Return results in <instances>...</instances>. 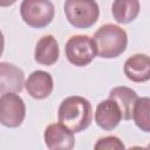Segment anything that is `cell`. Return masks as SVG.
Listing matches in <instances>:
<instances>
[{
	"mask_svg": "<svg viewBox=\"0 0 150 150\" xmlns=\"http://www.w3.org/2000/svg\"><path fill=\"white\" fill-rule=\"evenodd\" d=\"M57 118L60 123L64 124L73 132H81L91 123V104L82 96H68L59 107Z\"/></svg>",
	"mask_w": 150,
	"mask_h": 150,
	"instance_id": "6da1fadb",
	"label": "cell"
},
{
	"mask_svg": "<svg viewBox=\"0 0 150 150\" xmlns=\"http://www.w3.org/2000/svg\"><path fill=\"white\" fill-rule=\"evenodd\" d=\"M96 54L102 59H114L120 56L127 48L128 35L117 25L107 23L101 26L94 34Z\"/></svg>",
	"mask_w": 150,
	"mask_h": 150,
	"instance_id": "7a4b0ae2",
	"label": "cell"
},
{
	"mask_svg": "<svg viewBox=\"0 0 150 150\" xmlns=\"http://www.w3.org/2000/svg\"><path fill=\"white\" fill-rule=\"evenodd\" d=\"M64 14L75 28H89L98 19L100 8L95 0H66Z\"/></svg>",
	"mask_w": 150,
	"mask_h": 150,
	"instance_id": "3957f363",
	"label": "cell"
},
{
	"mask_svg": "<svg viewBox=\"0 0 150 150\" xmlns=\"http://www.w3.org/2000/svg\"><path fill=\"white\" fill-rule=\"evenodd\" d=\"M20 14L29 27L43 28L54 19L55 8L50 0H22Z\"/></svg>",
	"mask_w": 150,
	"mask_h": 150,
	"instance_id": "277c9868",
	"label": "cell"
},
{
	"mask_svg": "<svg viewBox=\"0 0 150 150\" xmlns=\"http://www.w3.org/2000/svg\"><path fill=\"white\" fill-rule=\"evenodd\" d=\"M67 60L76 66H88L96 56V48L93 39L88 35H74L68 39L64 46Z\"/></svg>",
	"mask_w": 150,
	"mask_h": 150,
	"instance_id": "5b68a950",
	"label": "cell"
},
{
	"mask_svg": "<svg viewBox=\"0 0 150 150\" xmlns=\"http://www.w3.org/2000/svg\"><path fill=\"white\" fill-rule=\"evenodd\" d=\"M26 116L23 100L15 93H5L0 96V123L7 128H18Z\"/></svg>",
	"mask_w": 150,
	"mask_h": 150,
	"instance_id": "8992f818",
	"label": "cell"
},
{
	"mask_svg": "<svg viewBox=\"0 0 150 150\" xmlns=\"http://www.w3.org/2000/svg\"><path fill=\"white\" fill-rule=\"evenodd\" d=\"M43 138L50 150H70L75 145L74 132L62 123L49 124L45 130Z\"/></svg>",
	"mask_w": 150,
	"mask_h": 150,
	"instance_id": "52a82bcc",
	"label": "cell"
},
{
	"mask_svg": "<svg viewBox=\"0 0 150 150\" xmlns=\"http://www.w3.org/2000/svg\"><path fill=\"white\" fill-rule=\"evenodd\" d=\"M25 86V74L15 64L0 62V94L20 93Z\"/></svg>",
	"mask_w": 150,
	"mask_h": 150,
	"instance_id": "ba28073f",
	"label": "cell"
},
{
	"mask_svg": "<svg viewBox=\"0 0 150 150\" xmlns=\"http://www.w3.org/2000/svg\"><path fill=\"white\" fill-rule=\"evenodd\" d=\"M122 120V114L118 104L111 100H104L98 103L95 110V122L96 124L107 131L115 129Z\"/></svg>",
	"mask_w": 150,
	"mask_h": 150,
	"instance_id": "9c48e42d",
	"label": "cell"
},
{
	"mask_svg": "<svg viewBox=\"0 0 150 150\" xmlns=\"http://www.w3.org/2000/svg\"><path fill=\"white\" fill-rule=\"evenodd\" d=\"M27 93L35 100H43L53 91V77L49 73L43 70L33 71L25 82Z\"/></svg>",
	"mask_w": 150,
	"mask_h": 150,
	"instance_id": "30bf717a",
	"label": "cell"
},
{
	"mask_svg": "<svg viewBox=\"0 0 150 150\" xmlns=\"http://www.w3.org/2000/svg\"><path fill=\"white\" fill-rule=\"evenodd\" d=\"M125 76L132 82H146L150 79V60L146 54H135L130 56L123 67Z\"/></svg>",
	"mask_w": 150,
	"mask_h": 150,
	"instance_id": "8fae6325",
	"label": "cell"
},
{
	"mask_svg": "<svg viewBox=\"0 0 150 150\" xmlns=\"http://www.w3.org/2000/svg\"><path fill=\"white\" fill-rule=\"evenodd\" d=\"M59 43L53 35H45L38 41L34 52V59L38 63L52 66L59 60Z\"/></svg>",
	"mask_w": 150,
	"mask_h": 150,
	"instance_id": "7c38bea8",
	"label": "cell"
},
{
	"mask_svg": "<svg viewBox=\"0 0 150 150\" xmlns=\"http://www.w3.org/2000/svg\"><path fill=\"white\" fill-rule=\"evenodd\" d=\"M109 98L114 100L118 104L123 120H130L131 118L134 104H135L136 100L138 98L135 90H132L131 88L125 87V86L115 87L110 90Z\"/></svg>",
	"mask_w": 150,
	"mask_h": 150,
	"instance_id": "4fadbf2b",
	"label": "cell"
},
{
	"mask_svg": "<svg viewBox=\"0 0 150 150\" xmlns=\"http://www.w3.org/2000/svg\"><path fill=\"white\" fill-rule=\"evenodd\" d=\"M139 0H114L111 12L118 23H129L139 14Z\"/></svg>",
	"mask_w": 150,
	"mask_h": 150,
	"instance_id": "5bb4252c",
	"label": "cell"
},
{
	"mask_svg": "<svg viewBox=\"0 0 150 150\" xmlns=\"http://www.w3.org/2000/svg\"><path fill=\"white\" fill-rule=\"evenodd\" d=\"M150 98L138 97L134 104L131 117L134 118L136 125L144 132H150Z\"/></svg>",
	"mask_w": 150,
	"mask_h": 150,
	"instance_id": "9a60e30c",
	"label": "cell"
},
{
	"mask_svg": "<svg viewBox=\"0 0 150 150\" xmlns=\"http://www.w3.org/2000/svg\"><path fill=\"white\" fill-rule=\"evenodd\" d=\"M96 150H118V149H124V144L123 142L116 137V136H105V137H102L100 138L95 146H94Z\"/></svg>",
	"mask_w": 150,
	"mask_h": 150,
	"instance_id": "2e32d148",
	"label": "cell"
},
{
	"mask_svg": "<svg viewBox=\"0 0 150 150\" xmlns=\"http://www.w3.org/2000/svg\"><path fill=\"white\" fill-rule=\"evenodd\" d=\"M15 2H16V0H0V7H8Z\"/></svg>",
	"mask_w": 150,
	"mask_h": 150,
	"instance_id": "e0dca14e",
	"label": "cell"
},
{
	"mask_svg": "<svg viewBox=\"0 0 150 150\" xmlns=\"http://www.w3.org/2000/svg\"><path fill=\"white\" fill-rule=\"evenodd\" d=\"M4 45H5V40H4V35H2V32L0 30V57L2 55V52H4Z\"/></svg>",
	"mask_w": 150,
	"mask_h": 150,
	"instance_id": "ac0fdd59",
	"label": "cell"
}]
</instances>
